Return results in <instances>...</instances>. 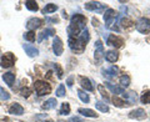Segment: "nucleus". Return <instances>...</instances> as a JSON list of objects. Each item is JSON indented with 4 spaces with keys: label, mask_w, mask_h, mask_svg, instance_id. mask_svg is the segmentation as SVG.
Instances as JSON below:
<instances>
[{
    "label": "nucleus",
    "mask_w": 150,
    "mask_h": 122,
    "mask_svg": "<svg viewBox=\"0 0 150 122\" xmlns=\"http://www.w3.org/2000/svg\"><path fill=\"white\" fill-rule=\"evenodd\" d=\"M49 36H55V30L53 29V27H48V29H45L43 32H40V35H39V43H41L44 39L46 40Z\"/></svg>",
    "instance_id": "17"
},
{
    "label": "nucleus",
    "mask_w": 150,
    "mask_h": 122,
    "mask_svg": "<svg viewBox=\"0 0 150 122\" xmlns=\"http://www.w3.org/2000/svg\"><path fill=\"white\" fill-rule=\"evenodd\" d=\"M3 80L5 81V83L8 86H13V83L14 81H15V74L14 72H6V74H4L3 75Z\"/></svg>",
    "instance_id": "20"
},
{
    "label": "nucleus",
    "mask_w": 150,
    "mask_h": 122,
    "mask_svg": "<svg viewBox=\"0 0 150 122\" xmlns=\"http://www.w3.org/2000/svg\"><path fill=\"white\" fill-rule=\"evenodd\" d=\"M112 104H114V106H116V107H120V109H124V107H129V106L133 105L130 101L120 100V98L116 97V96H114V98H112Z\"/></svg>",
    "instance_id": "18"
},
{
    "label": "nucleus",
    "mask_w": 150,
    "mask_h": 122,
    "mask_svg": "<svg viewBox=\"0 0 150 122\" xmlns=\"http://www.w3.org/2000/svg\"><path fill=\"white\" fill-rule=\"evenodd\" d=\"M118 72H119V69L116 66H111L110 69H108V70H103L104 76H106L108 79H115V76L118 75Z\"/></svg>",
    "instance_id": "19"
},
{
    "label": "nucleus",
    "mask_w": 150,
    "mask_h": 122,
    "mask_svg": "<svg viewBox=\"0 0 150 122\" xmlns=\"http://www.w3.org/2000/svg\"><path fill=\"white\" fill-rule=\"evenodd\" d=\"M56 10H58V6L53 3H49V4H46V6L43 9V13L44 14H51V13H55Z\"/></svg>",
    "instance_id": "25"
},
{
    "label": "nucleus",
    "mask_w": 150,
    "mask_h": 122,
    "mask_svg": "<svg viewBox=\"0 0 150 122\" xmlns=\"http://www.w3.org/2000/svg\"><path fill=\"white\" fill-rule=\"evenodd\" d=\"M105 86L109 88V90L112 92V93H124V90H123V87H118V86H114V85H111L110 82H105Z\"/></svg>",
    "instance_id": "23"
},
{
    "label": "nucleus",
    "mask_w": 150,
    "mask_h": 122,
    "mask_svg": "<svg viewBox=\"0 0 150 122\" xmlns=\"http://www.w3.org/2000/svg\"><path fill=\"white\" fill-rule=\"evenodd\" d=\"M14 64H15V56H14V54L6 53V54H4V55L1 56V60H0V65H1L3 67L9 69V67H11Z\"/></svg>",
    "instance_id": "5"
},
{
    "label": "nucleus",
    "mask_w": 150,
    "mask_h": 122,
    "mask_svg": "<svg viewBox=\"0 0 150 122\" xmlns=\"http://www.w3.org/2000/svg\"><path fill=\"white\" fill-rule=\"evenodd\" d=\"M116 13L114 9H106V11L104 13V21L106 27H110V24H112V20L115 19Z\"/></svg>",
    "instance_id": "10"
},
{
    "label": "nucleus",
    "mask_w": 150,
    "mask_h": 122,
    "mask_svg": "<svg viewBox=\"0 0 150 122\" xmlns=\"http://www.w3.org/2000/svg\"><path fill=\"white\" fill-rule=\"evenodd\" d=\"M65 93H67V91H65V86L60 85L58 87V90H56V96H58V97H64Z\"/></svg>",
    "instance_id": "35"
},
{
    "label": "nucleus",
    "mask_w": 150,
    "mask_h": 122,
    "mask_svg": "<svg viewBox=\"0 0 150 122\" xmlns=\"http://www.w3.org/2000/svg\"><path fill=\"white\" fill-rule=\"evenodd\" d=\"M44 20L43 19H39V18H31L28 20L26 22V27L29 29V31H34L35 29H39V27L43 25Z\"/></svg>",
    "instance_id": "9"
},
{
    "label": "nucleus",
    "mask_w": 150,
    "mask_h": 122,
    "mask_svg": "<svg viewBox=\"0 0 150 122\" xmlns=\"http://www.w3.org/2000/svg\"><path fill=\"white\" fill-rule=\"evenodd\" d=\"M73 82H74V76H70L68 80H67V83L69 87H73Z\"/></svg>",
    "instance_id": "38"
},
{
    "label": "nucleus",
    "mask_w": 150,
    "mask_h": 122,
    "mask_svg": "<svg viewBox=\"0 0 150 122\" xmlns=\"http://www.w3.org/2000/svg\"><path fill=\"white\" fill-rule=\"evenodd\" d=\"M53 50H54V54L56 56H60L64 51V45H63V41L59 36H54V40H53Z\"/></svg>",
    "instance_id": "8"
},
{
    "label": "nucleus",
    "mask_w": 150,
    "mask_h": 122,
    "mask_svg": "<svg viewBox=\"0 0 150 122\" xmlns=\"http://www.w3.org/2000/svg\"><path fill=\"white\" fill-rule=\"evenodd\" d=\"M91 22H93V25H94V26H96V27H98V26H99V21H98V20H96V19H95V18H94V19H93V20H91Z\"/></svg>",
    "instance_id": "40"
},
{
    "label": "nucleus",
    "mask_w": 150,
    "mask_h": 122,
    "mask_svg": "<svg viewBox=\"0 0 150 122\" xmlns=\"http://www.w3.org/2000/svg\"><path fill=\"white\" fill-rule=\"evenodd\" d=\"M24 37H25V40L28 41H35V31H28L24 34Z\"/></svg>",
    "instance_id": "34"
},
{
    "label": "nucleus",
    "mask_w": 150,
    "mask_h": 122,
    "mask_svg": "<svg viewBox=\"0 0 150 122\" xmlns=\"http://www.w3.org/2000/svg\"><path fill=\"white\" fill-rule=\"evenodd\" d=\"M98 90H99V92L101 93V96L105 98V101H106V102H109V101H110V98H109V93H108V91L104 88V86H103V85H99V86H98Z\"/></svg>",
    "instance_id": "32"
},
{
    "label": "nucleus",
    "mask_w": 150,
    "mask_h": 122,
    "mask_svg": "<svg viewBox=\"0 0 150 122\" xmlns=\"http://www.w3.org/2000/svg\"><path fill=\"white\" fill-rule=\"evenodd\" d=\"M86 18L81 15V14H75L70 19V24L68 26V34L69 37H73V39H76L79 37V35L86 29Z\"/></svg>",
    "instance_id": "1"
},
{
    "label": "nucleus",
    "mask_w": 150,
    "mask_h": 122,
    "mask_svg": "<svg viewBox=\"0 0 150 122\" xmlns=\"http://www.w3.org/2000/svg\"><path fill=\"white\" fill-rule=\"evenodd\" d=\"M34 87H35V91H36V93L39 96L49 95V93L51 92V86L49 85L48 82L41 81V80H39V81H35Z\"/></svg>",
    "instance_id": "3"
},
{
    "label": "nucleus",
    "mask_w": 150,
    "mask_h": 122,
    "mask_svg": "<svg viewBox=\"0 0 150 122\" xmlns=\"http://www.w3.org/2000/svg\"><path fill=\"white\" fill-rule=\"evenodd\" d=\"M89 39H90V35H89V31L88 29H85L79 37L76 39H73V37H69V48L73 53H76V54H81L84 50H85V46L88 44Z\"/></svg>",
    "instance_id": "2"
},
{
    "label": "nucleus",
    "mask_w": 150,
    "mask_h": 122,
    "mask_svg": "<svg viewBox=\"0 0 150 122\" xmlns=\"http://www.w3.org/2000/svg\"><path fill=\"white\" fill-rule=\"evenodd\" d=\"M48 21H51V22H58L59 20L56 18H50V19H48Z\"/></svg>",
    "instance_id": "41"
},
{
    "label": "nucleus",
    "mask_w": 150,
    "mask_h": 122,
    "mask_svg": "<svg viewBox=\"0 0 150 122\" xmlns=\"http://www.w3.org/2000/svg\"><path fill=\"white\" fill-rule=\"evenodd\" d=\"M137 30L140 34H149L150 32V20L148 18H140L137 22Z\"/></svg>",
    "instance_id": "4"
},
{
    "label": "nucleus",
    "mask_w": 150,
    "mask_h": 122,
    "mask_svg": "<svg viewBox=\"0 0 150 122\" xmlns=\"http://www.w3.org/2000/svg\"><path fill=\"white\" fill-rule=\"evenodd\" d=\"M23 49L25 50V53L28 54V56H30V57H35V56L39 55V50H38L35 46H33V45L24 44L23 45Z\"/></svg>",
    "instance_id": "15"
},
{
    "label": "nucleus",
    "mask_w": 150,
    "mask_h": 122,
    "mask_svg": "<svg viewBox=\"0 0 150 122\" xmlns=\"http://www.w3.org/2000/svg\"><path fill=\"white\" fill-rule=\"evenodd\" d=\"M56 104H58V101H56V98H49V100H46L44 104H43V110H53L54 107L56 106Z\"/></svg>",
    "instance_id": "21"
},
{
    "label": "nucleus",
    "mask_w": 150,
    "mask_h": 122,
    "mask_svg": "<svg viewBox=\"0 0 150 122\" xmlns=\"http://www.w3.org/2000/svg\"><path fill=\"white\" fill-rule=\"evenodd\" d=\"M25 6L28 10L30 11H38L39 10V5H38L36 1H31V0H28V1H25Z\"/></svg>",
    "instance_id": "24"
},
{
    "label": "nucleus",
    "mask_w": 150,
    "mask_h": 122,
    "mask_svg": "<svg viewBox=\"0 0 150 122\" xmlns=\"http://www.w3.org/2000/svg\"><path fill=\"white\" fill-rule=\"evenodd\" d=\"M95 107L100 112H104V114H105V112H109V106H108L106 104H103L101 101H96L95 102Z\"/></svg>",
    "instance_id": "26"
},
{
    "label": "nucleus",
    "mask_w": 150,
    "mask_h": 122,
    "mask_svg": "<svg viewBox=\"0 0 150 122\" xmlns=\"http://www.w3.org/2000/svg\"><path fill=\"white\" fill-rule=\"evenodd\" d=\"M78 112L85 117H93V118H96L98 117V114H95V111H93L90 109H79Z\"/></svg>",
    "instance_id": "22"
},
{
    "label": "nucleus",
    "mask_w": 150,
    "mask_h": 122,
    "mask_svg": "<svg viewBox=\"0 0 150 122\" xmlns=\"http://www.w3.org/2000/svg\"><path fill=\"white\" fill-rule=\"evenodd\" d=\"M70 122H84L81 118H79V117H76V116H74V117H71L70 118Z\"/></svg>",
    "instance_id": "39"
},
{
    "label": "nucleus",
    "mask_w": 150,
    "mask_h": 122,
    "mask_svg": "<svg viewBox=\"0 0 150 122\" xmlns=\"http://www.w3.org/2000/svg\"><path fill=\"white\" fill-rule=\"evenodd\" d=\"M39 122H54V121H51V120H48V121H39Z\"/></svg>",
    "instance_id": "42"
},
{
    "label": "nucleus",
    "mask_w": 150,
    "mask_h": 122,
    "mask_svg": "<svg viewBox=\"0 0 150 122\" xmlns=\"http://www.w3.org/2000/svg\"><path fill=\"white\" fill-rule=\"evenodd\" d=\"M20 93H21L23 97H29L30 93H31V90H30L29 87H23L21 90H20Z\"/></svg>",
    "instance_id": "36"
},
{
    "label": "nucleus",
    "mask_w": 150,
    "mask_h": 122,
    "mask_svg": "<svg viewBox=\"0 0 150 122\" xmlns=\"http://www.w3.org/2000/svg\"><path fill=\"white\" fill-rule=\"evenodd\" d=\"M129 117L133 120H144L146 118V114L143 109H135L129 114Z\"/></svg>",
    "instance_id": "12"
},
{
    "label": "nucleus",
    "mask_w": 150,
    "mask_h": 122,
    "mask_svg": "<svg viewBox=\"0 0 150 122\" xmlns=\"http://www.w3.org/2000/svg\"><path fill=\"white\" fill-rule=\"evenodd\" d=\"M119 81H120L121 87H128L130 85V77L128 76V75H123V76H120Z\"/></svg>",
    "instance_id": "27"
},
{
    "label": "nucleus",
    "mask_w": 150,
    "mask_h": 122,
    "mask_svg": "<svg viewBox=\"0 0 150 122\" xmlns=\"http://www.w3.org/2000/svg\"><path fill=\"white\" fill-rule=\"evenodd\" d=\"M85 9L86 10H89V11H100V10H103L105 6H104V4H101V3H99V1H89V3H85Z\"/></svg>",
    "instance_id": "11"
},
{
    "label": "nucleus",
    "mask_w": 150,
    "mask_h": 122,
    "mask_svg": "<svg viewBox=\"0 0 150 122\" xmlns=\"http://www.w3.org/2000/svg\"><path fill=\"white\" fill-rule=\"evenodd\" d=\"M104 57L108 62H116L119 59V53L116 50H109L104 54Z\"/></svg>",
    "instance_id": "13"
},
{
    "label": "nucleus",
    "mask_w": 150,
    "mask_h": 122,
    "mask_svg": "<svg viewBox=\"0 0 150 122\" xmlns=\"http://www.w3.org/2000/svg\"><path fill=\"white\" fill-rule=\"evenodd\" d=\"M79 82H80V86L84 88L85 91H93L94 87L91 85V81L85 76H79Z\"/></svg>",
    "instance_id": "14"
},
{
    "label": "nucleus",
    "mask_w": 150,
    "mask_h": 122,
    "mask_svg": "<svg viewBox=\"0 0 150 122\" xmlns=\"http://www.w3.org/2000/svg\"><path fill=\"white\" fill-rule=\"evenodd\" d=\"M78 96L79 98L83 101V102H85V104H88L89 101H90V97H89L88 93H85V91H83V90H78Z\"/></svg>",
    "instance_id": "29"
},
{
    "label": "nucleus",
    "mask_w": 150,
    "mask_h": 122,
    "mask_svg": "<svg viewBox=\"0 0 150 122\" xmlns=\"http://www.w3.org/2000/svg\"><path fill=\"white\" fill-rule=\"evenodd\" d=\"M95 61L96 64H100L103 57H104V46H103V43L100 40H98L95 43Z\"/></svg>",
    "instance_id": "7"
},
{
    "label": "nucleus",
    "mask_w": 150,
    "mask_h": 122,
    "mask_svg": "<svg viewBox=\"0 0 150 122\" xmlns=\"http://www.w3.org/2000/svg\"><path fill=\"white\" fill-rule=\"evenodd\" d=\"M9 98H10V93H9L8 91H5L1 86H0V100L1 101H8Z\"/></svg>",
    "instance_id": "33"
},
{
    "label": "nucleus",
    "mask_w": 150,
    "mask_h": 122,
    "mask_svg": "<svg viewBox=\"0 0 150 122\" xmlns=\"http://www.w3.org/2000/svg\"><path fill=\"white\" fill-rule=\"evenodd\" d=\"M54 67L56 69V75H58V77L59 79H63V70H62V67H60V65L59 64H55Z\"/></svg>",
    "instance_id": "37"
},
{
    "label": "nucleus",
    "mask_w": 150,
    "mask_h": 122,
    "mask_svg": "<svg viewBox=\"0 0 150 122\" xmlns=\"http://www.w3.org/2000/svg\"><path fill=\"white\" fill-rule=\"evenodd\" d=\"M9 114L15 115V116H20V115L24 114V109H23V106L19 105V104H13L10 106V109H9Z\"/></svg>",
    "instance_id": "16"
},
{
    "label": "nucleus",
    "mask_w": 150,
    "mask_h": 122,
    "mask_svg": "<svg viewBox=\"0 0 150 122\" xmlns=\"http://www.w3.org/2000/svg\"><path fill=\"white\" fill-rule=\"evenodd\" d=\"M60 115H69L70 114V105L68 104V102H63L62 104V109H60Z\"/></svg>",
    "instance_id": "30"
},
{
    "label": "nucleus",
    "mask_w": 150,
    "mask_h": 122,
    "mask_svg": "<svg viewBox=\"0 0 150 122\" xmlns=\"http://www.w3.org/2000/svg\"><path fill=\"white\" fill-rule=\"evenodd\" d=\"M106 45H109V46H114L115 49H119V48H121V46L124 45V40L121 39L120 36H118V35L111 34V35H109V37H108V40H106Z\"/></svg>",
    "instance_id": "6"
},
{
    "label": "nucleus",
    "mask_w": 150,
    "mask_h": 122,
    "mask_svg": "<svg viewBox=\"0 0 150 122\" xmlns=\"http://www.w3.org/2000/svg\"><path fill=\"white\" fill-rule=\"evenodd\" d=\"M140 101H142V104H144V105L150 104V90L145 91L143 95L140 96Z\"/></svg>",
    "instance_id": "28"
},
{
    "label": "nucleus",
    "mask_w": 150,
    "mask_h": 122,
    "mask_svg": "<svg viewBox=\"0 0 150 122\" xmlns=\"http://www.w3.org/2000/svg\"><path fill=\"white\" fill-rule=\"evenodd\" d=\"M120 24H121V26H123V27H125V29H129V27L133 26L134 22L131 21L129 18H123V19L120 20Z\"/></svg>",
    "instance_id": "31"
}]
</instances>
